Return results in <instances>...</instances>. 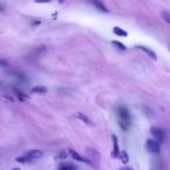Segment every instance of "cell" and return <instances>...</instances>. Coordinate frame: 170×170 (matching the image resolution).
<instances>
[{"mask_svg": "<svg viewBox=\"0 0 170 170\" xmlns=\"http://www.w3.org/2000/svg\"><path fill=\"white\" fill-rule=\"evenodd\" d=\"M117 115H118L119 126L124 129L128 131L132 126V118H131V113L128 111V108L125 106H120L117 110Z\"/></svg>", "mask_w": 170, "mask_h": 170, "instance_id": "6da1fadb", "label": "cell"}, {"mask_svg": "<svg viewBox=\"0 0 170 170\" xmlns=\"http://www.w3.org/2000/svg\"><path fill=\"white\" fill-rule=\"evenodd\" d=\"M146 149H147L148 152L153 153V154H158L161 152L160 143L155 140H152V139L147 140V142H146Z\"/></svg>", "mask_w": 170, "mask_h": 170, "instance_id": "7a4b0ae2", "label": "cell"}, {"mask_svg": "<svg viewBox=\"0 0 170 170\" xmlns=\"http://www.w3.org/2000/svg\"><path fill=\"white\" fill-rule=\"evenodd\" d=\"M150 133L154 136L155 141H157L158 143H162L163 141H164V132H163L161 128H158V127H152Z\"/></svg>", "mask_w": 170, "mask_h": 170, "instance_id": "3957f363", "label": "cell"}, {"mask_svg": "<svg viewBox=\"0 0 170 170\" xmlns=\"http://www.w3.org/2000/svg\"><path fill=\"white\" fill-rule=\"evenodd\" d=\"M89 1V4H91L92 6H95V7L98 9V11H100V12H105V13H108L110 11H108V8L106 7L105 5H104L103 1H100V0H88Z\"/></svg>", "mask_w": 170, "mask_h": 170, "instance_id": "277c9868", "label": "cell"}, {"mask_svg": "<svg viewBox=\"0 0 170 170\" xmlns=\"http://www.w3.org/2000/svg\"><path fill=\"white\" fill-rule=\"evenodd\" d=\"M112 140H113V152H112V156L114 158H118L119 154H120V149H119V143H118V138L117 135H112Z\"/></svg>", "mask_w": 170, "mask_h": 170, "instance_id": "5b68a950", "label": "cell"}, {"mask_svg": "<svg viewBox=\"0 0 170 170\" xmlns=\"http://www.w3.org/2000/svg\"><path fill=\"white\" fill-rule=\"evenodd\" d=\"M26 155L28 156L30 160L33 161V160H36L38 157H41V156L43 155V153H42V150H38V149H30V150L27 152Z\"/></svg>", "mask_w": 170, "mask_h": 170, "instance_id": "8992f818", "label": "cell"}, {"mask_svg": "<svg viewBox=\"0 0 170 170\" xmlns=\"http://www.w3.org/2000/svg\"><path fill=\"white\" fill-rule=\"evenodd\" d=\"M69 154L74 157L76 161H79V162H85V163H91V161H90L89 158H84L83 156H81L76 150H74V149H69Z\"/></svg>", "mask_w": 170, "mask_h": 170, "instance_id": "52a82bcc", "label": "cell"}, {"mask_svg": "<svg viewBox=\"0 0 170 170\" xmlns=\"http://www.w3.org/2000/svg\"><path fill=\"white\" fill-rule=\"evenodd\" d=\"M6 75H9L11 77H14V78H16L18 81H25V79H26V76H25L22 72L14 71V70H12V71H8V72H6Z\"/></svg>", "mask_w": 170, "mask_h": 170, "instance_id": "ba28073f", "label": "cell"}, {"mask_svg": "<svg viewBox=\"0 0 170 170\" xmlns=\"http://www.w3.org/2000/svg\"><path fill=\"white\" fill-rule=\"evenodd\" d=\"M138 48H139V49H141L142 52H146V54H147V55L149 56V57H150V58H153L154 61H156V59H157V56H156V54L153 52L152 49H148L147 47H143V45H139Z\"/></svg>", "mask_w": 170, "mask_h": 170, "instance_id": "9c48e42d", "label": "cell"}, {"mask_svg": "<svg viewBox=\"0 0 170 170\" xmlns=\"http://www.w3.org/2000/svg\"><path fill=\"white\" fill-rule=\"evenodd\" d=\"M32 92H34V93H40V95H45L48 92V89L43 86V85H36V86H34L33 89H32Z\"/></svg>", "mask_w": 170, "mask_h": 170, "instance_id": "30bf717a", "label": "cell"}, {"mask_svg": "<svg viewBox=\"0 0 170 170\" xmlns=\"http://www.w3.org/2000/svg\"><path fill=\"white\" fill-rule=\"evenodd\" d=\"M58 170H77V167L72 163H62L59 164Z\"/></svg>", "mask_w": 170, "mask_h": 170, "instance_id": "8fae6325", "label": "cell"}, {"mask_svg": "<svg viewBox=\"0 0 170 170\" xmlns=\"http://www.w3.org/2000/svg\"><path fill=\"white\" fill-rule=\"evenodd\" d=\"M69 154H68L65 150H61L58 152L56 155H55V160H67Z\"/></svg>", "mask_w": 170, "mask_h": 170, "instance_id": "7c38bea8", "label": "cell"}, {"mask_svg": "<svg viewBox=\"0 0 170 170\" xmlns=\"http://www.w3.org/2000/svg\"><path fill=\"white\" fill-rule=\"evenodd\" d=\"M113 33L117 36H127V32H125V30L121 29V28H119V27H114L113 28Z\"/></svg>", "mask_w": 170, "mask_h": 170, "instance_id": "4fadbf2b", "label": "cell"}, {"mask_svg": "<svg viewBox=\"0 0 170 170\" xmlns=\"http://www.w3.org/2000/svg\"><path fill=\"white\" fill-rule=\"evenodd\" d=\"M15 161H16V162H19V163H28V162H30L32 160H30L27 155H25V156H19V157H16V158H15Z\"/></svg>", "mask_w": 170, "mask_h": 170, "instance_id": "5bb4252c", "label": "cell"}, {"mask_svg": "<svg viewBox=\"0 0 170 170\" xmlns=\"http://www.w3.org/2000/svg\"><path fill=\"white\" fill-rule=\"evenodd\" d=\"M77 118L81 119L82 121H84L85 124H88V125H91V120H90V119L88 118L86 115H84L83 113H81V112H79V113H77Z\"/></svg>", "mask_w": 170, "mask_h": 170, "instance_id": "9a60e30c", "label": "cell"}, {"mask_svg": "<svg viewBox=\"0 0 170 170\" xmlns=\"http://www.w3.org/2000/svg\"><path fill=\"white\" fill-rule=\"evenodd\" d=\"M119 158H121V161L122 163H127L128 162V155H127V153H126L125 150H120V154H119Z\"/></svg>", "mask_w": 170, "mask_h": 170, "instance_id": "2e32d148", "label": "cell"}, {"mask_svg": "<svg viewBox=\"0 0 170 170\" xmlns=\"http://www.w3.org/2000/svg\"><path fill=\"white\" fill-rule=\"evenodd\" d=\"M112 45H115L118 49H120V50H126L127 48H126V45H124V43H121V42H119V41H113L112 42Z\"/></svg>", "mask_w": 170, "mask_h": 170, "instance_id": "e0dca14e", "label": "cell"}, {"mask_svg": "<svg viewBox=\"0 0 170 170\" xmlns=\"http://www.w3.org/2000/svg\"><path fill=\"white\" fill-rule=\"evenodd\" d=\"M161 16H162V19L165 22L170 23V13H168V12H162V13H161Z\"/></svg>", "mask_w": 170, "mask_h": 170, "instance_id": "ac0fdd59", "label": "cell"}, {"mask_svg": "<svg viewBox=\"0 0 170 170\" xmlns=\"http://www.w3.org/2000/svg\"><path fill=\"white\" fill-rule=\"evenodd\" d=\"M0 67L1 68H7V67H9V64H8V62H6L5 59L0 58Z\"/></svg>", "mask_w": 170, "mask_h": 170, "instance_id": "d6986e66", "label": "cell"}, {"mask_svg": "<svg viewBox=\"0 0 170 170\" xmlns=\"http://www.w3.org/2000/svg\"><path fill=\"white\" fill-rule=\"evenodd\" d=\"M36 2H50V0H35Z\"/></svg>", "mask_w": 170, "mask_h": 170, "instance_id": "ffe728a7", "label": "cell"}, {"mask_svg": "<svg viewBox=\"0 0 170 170\" xmlns=\"http://www.w3.org/2000/svg\"><path fill=\"white\" fill-rule=\"evenodd\" d=\"M0 12H4V5L0 4Z\"/></svg>", "mask_w": 170, "mask_h": 170, "instance_id": "44dd1931", "label": "cell"}, {"mask_svg": "<svg viewBox=\"0 0 170 170\" xmlns=\"http://www.w3.org/2000/svg\"><path fill=\"white\" fill-rule=\"evenodd\" d=\"M152 170H160V169H158V167H156V164H154V167H153Z\"/></svg>", "mask_w": 170, "mask_h": 170, "instance_id": "7402d4cb", "label": "cell"}, {"mask_svg": "<svg viewBox=\"0 0 170 170\" xmlns=\"http://www.w3.org/2000/svg\"><path fill=\"white\" fill-rule=\"evenodd\" d=\"M120 170H132V169H129V168H122V169H120Z\"/></svg>", "mask_w": 170, "mask_h": 170, "instance_id": "603a6c76", "label": "cell"}, {"mask_svg": "<svg viewBox=\"0 0 170 170\" xmlns=\"http://www.w3.org/2000/svg\"><path fill=\"white\" fill-rule=\"evenodd\" d=\"M63 1H64V0H59V2H61V4H62V2H63Z\"/></svg>", "mask_w": 170, "mask_h": 170, "instance_id": "cb8c5ba5", "label": "cell"}, {"mask_svg": "<svg viewBox=\"0 0 170 170\" xmlns=\"http://www.w3.org/2000/svg\"><path fill=\"white\" fill-rule=\"evenodd\" d=\"M14 170H20V169H18V168H14Z\"/></svg>", "mask_w": 170, "mask_h": 170, "instance_id": "d4e9b609", "label": "cell"}]
</instances>
